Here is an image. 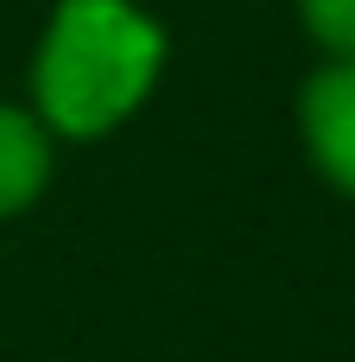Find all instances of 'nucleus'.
<instances>
[{"mask_svg":"<svg viewBox=\"0 0 355 362\" xmlns=\"http://www.w3.org/2000/svg\"><path fill=\"white\" fill-rule=\"evenodd\" d=\"M165 76V25L140 0H57L32 51V115L51 140L127 127Z\"/></svg>","mask_w":355,"mask_h":362,"instance_id":"1","label":"nucleus"},{"mask_svg":"<svg viewBox=\"0 0 355 362\" xmlns=\"http://www.w3.org/2000/svg\"><path fill=\"white\" fill-rule=\"evenodd\" d=\"M299 140L330 191L355 204V57H324L299 89Z\"/></svg>","mask_w":355,"mask_h":362,"instance_id":"2","label":"nucleus"},{"mask_svg":"<svg viewBox=\"0 0 355 362\" xmlns=\"http://www.w3.org/2000/svg\"><path fill=\"white\" fill-rule=\"evenodd\" d=\"M51 146H57V140H51V127H44L32 108L0 102V223L25 216V210L44 197L51 165H57Z\"/></svg>","mask_w":355,"mask_h":362,"instance_id":"3","label":"nucleus"},{"mask_svg":"<svg viewBox=\"0 0 355 362\" xmlns=\"http://www.w3.org/2000/svg\"><path fill=\"white\" fill-rule=\"evenodd\" d=\"M299 25L324 57H355V0H299Z\"/></svg>","mask_w":355,"mask_h":362,"instance_id":"4","label":"nucleus"}]
</instances>
